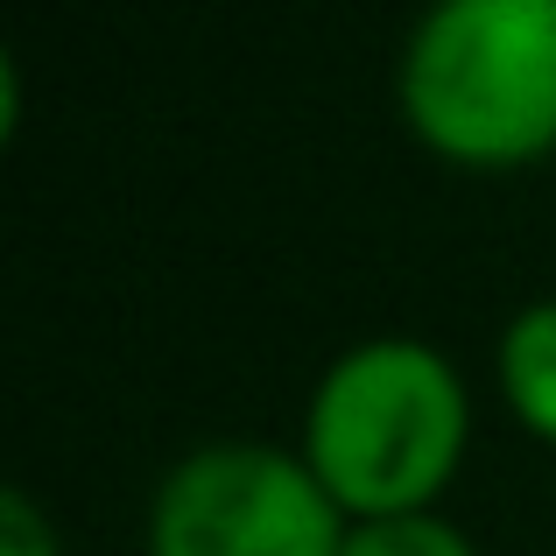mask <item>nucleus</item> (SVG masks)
Instances as JSON below:
<instances>
[{
  "label": "nucleus",
  "mask_w": 556,
  "mask_h": 556,
  "mask_svg": "<svg viewBox=\"0 0 556 556\" xmlns=\"http://www.w3.org/2000/svg\"><path fill=\"white\" fill-rule=\"evenodd\" d=\"M472 394L430 339H359L303 402V465L345 521L437 515L465 465Z\"/></svg>",
  "instance_id": "nucleus-1"
},
{
  "label": "nucleus",
  "mask_w": 556,
  "mask_h": 556,
  "mask_svg": "<svg viewBox=\"0 0 556 556\" xmlns=\"http://www.w3.org/2000/svg\"><path fill=\"white\" fill-rule=\"evenodd\" d=\"M493 380L521 430L556 451V296L507 317L501 345H493Z\"/></svg>",
  "instance_id": "nucleus-4"
},
{
  "label": "nucleus",
  "mask_w": 556,
  "mask_h": 556,
  "mask_svg": "<svg viewBox=\"0 0 556 556\" xmlns=\"http://www.w3.org/2000/svg\"><path fill=\"white\" fill-rule=\"evenodd\" d=\"M353 521L331 507L303 451L212 437L184 451L149 501V556H339Z\"/></svg>",
  "instance_id": "nucleus-3"
},
{
  "label": "nucleus",
  "mask_w": 556,
  "mask_h": 556,
  "mask_svg": "<svg viewBox=\"0 0 556 556\" xmlns=\"http://www.w3.org/2000/svg\"><path fill=\"white\" fill-rule=\"evenodd\" d=\"M408 135L451 169H529L556 155V0H444L394 56Z\"/></svg>",
  "instance_id": "nucleus-2"
},
{
  "label": "nucleus",
  "mask_w": 556,
  "mask_h": 556,
  "mask_svg": "<svg viewBox=\"0 0 556 556\" xmlns=\"http://www.w3.org/2000/svg\"><path fill=\"white\" fill-rule=\"evenodd\" d=\"M339 556H479V549L444 515H394V521H353Z\"/></svg>",
  "instance_id": "nucleus-5"
},
{
  "label": "nucleus",
  "mask_w": 556,
  "mask_h": 556,
  "mask_svg": "<svg viewBox=\"0 0 556 556\" xmlns=\"http://www.w3.org/2000/svg\"><path fill=\"white\" fill-rule=\"evenodd\" d=\"M0 556H64L50 515H42L36 493H22V486L0 493Z\"/></svg>",
  "instance_id": "nucleus-6"
}]
</instances>
